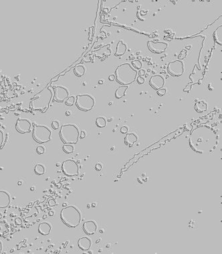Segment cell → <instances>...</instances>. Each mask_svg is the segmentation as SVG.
<instances>
[{
	"label": "cell",
	"mask_w": 222,
	"mask_h": 254,
	"mask_svg": "<svg viewBox=\"0 0 222 254\" xmlns=\"http://www.w3.org/2000/svg\"><path fill=\"white\" fill-rule=\"evenodd\" d=\"M34 172L38 175H42L46 172V167L42 164H37L34 167Z\"/></svg>",
	"instance_id": "cell-23"
},
{
	"label": "cell",
	"mask_w": 222,
	"mask_h": 254,
	"mask_svg": "<svg viewBox=\"0 0 222 254\" xmlns=\"http://www.w3.org/2000/svg\"><path fill=\"white\" fill-rule=\"evenodd\" d=\"M62 150L67 154L72 153L74 151V147L72 146L71 144H65L62 147Z\"/></svg>",
	"instance_id": "cell-26"
},
{
	"label": "cell",
	"mask_w": 222,
	"mask_h": 254,
	"mask_svg": "<svg viewBox=\"0 0 222 254\" xmlns=\"http://www.w3.org/2000/svg\"><path fill=\"white\" fill-rule=\"evenodd\" d=\"M48 204H49V205L50 206H55V205H56V201H55V200H54V199H50V200L49 201V202H48Z\"/></svg>",
	"instance_id": "cell-36"
},
{
	"label": "cell",
	"mask_w": 222,
	"mask_h": 254,
	"mask_svg": "<svg viewBox=\"0 0 222 254\" xmlns=\"http://www.w3.org/2000/svg\"><path fill=\"white\" fill-rule=\"evenodd\" d=\"M83 231L86 234L88 235H92L96 234L98 230V225L94 220H89L85 221L83 224Z\"/></svg>",
	"instance_id": "cell-13"
},
{
	"label": "cell",
	"mask_w": 222,
	"mask_h": 254,
	"mask_svg": "<svg viewBox=\"0 0 222 254\" xmlns=\"http://www.w3.org/2000/svg\"><path fill=\"white\" fill-rule=\"evenodd\" d=\"M126 49H127V46H126V44H124L123 41L120 40L119 43L117 44V50H116V53H115V56H121L124 55L126 51Z\"/></svg>",
	"instance_id": "cell-19"
},
{
	"label": "cell",
	"mask_w": 222,
	"mask_h": 254,
	"mask_svg": "<svg viewBox=\"0 0 222 254\" xmlns=\"http://www.w3.org/2000/svg\"><path fill=\"white\" fill-rule=\"evenodd\" d=\"M147 46L149 50L153 53L161 54L165 52L168 46V44L165 42H155V41H149Z\"/></svg>",
	"instance_id": "cell-12"
},
{
	"label": "cell",
	"mask_w": 222,
	"mask_h": 254,
	"mask_svg": "<svg viewBox=\"0 0 222 254\" xmlns=\"http://www.w3.org/2000/svg\"><path fill=\"white\" fill-rule=\"evenodd\" d=\"M62 171L65 175L68 177L78 176L79 174V166L76 160L68 158L63 161Z\"/></svg>",
	"instance_id": "cell-8"
},
{
	"label": "cell",
	"mask_w": 222,
	"mask_h": 254,
	"mask_svg": "<svg viewBox=\"0 0 222 254\" xmlns=\"http://www.w3.org/2000/svg\"><path fill=\"white\" fill-rule=\"evenodd\" d=\"M2 248H3V244H2V241H0V251H2Z\"/></svg>",
	"instance_id": "cell-43"
},
{
	"label": "cell",
	"mask_w": 222,
	"mask_h": 254,
	"mask_svg": "<svg viewBox=\"0 0 222 254\" xmlns=\"http://www.w3.org/2000/svg\"><path fill=\"white\" fill-rule=\"evenodd\" d=\"M36 152L39 154V155H42V154H44L45 152V149L44 147L42 146H39L37 147V149H36Z\"/></svg>",
	"instance_id": "cell-29"
},
{
	"label": "cell",
	"mask_w": 222,
	"mask_h": 254,
	"mask_svg": "<svg viewBox=\"0 0 222 254\" xmlns=\"http://www.w3.org/2000/svg\"><path fill=\"white\" fill-rule=\"evenodd\" d=\"M128 130V126H124L121 128V132L123 134L127 133Z\"/></svg>",
	"instance_id": "cell-32"
},
{
	"label": "cell",
	"mask_w": 222,
	"mask_h": 254,
	"mask_svg": "<svg viewBox=\"0 0 222 254\" xmlns=\"http://www.w3.org/2000/svg\"><path fill=\"white\" fill-rule=\"evenodd\" d=\"M15 223H16V225H22V223H23V221H22V219L21 218H20V217H17V218L15 219Z\"/></svg>",
	"instance_id": "cell-33"
},
{
	"label": "cell",
	"mask_w": 222,
	"mask_h": 254,
	"mask_svg": "<svg viewBox=\"0 0 222 254\" xmlns=\"http://www.w3.org/2000/svg\"><path fill=\"white\" fill-rule=\"evenodd\" d=\"M216 134L209 126H199L190 137V146L198 153H205L212 150L216 143Z\"/></svg>",
	"instance_id": "cell-1"
},
{
	"label": "cell",
	"mask_w": 222,
	"mask_h": 254,
	"mask_svg": "<svg viewBox=\"0 0 222 254\" xmlns=\"http://www.w3.org/2000/svg\"><path fill=\"white\" fill-rule=\"evenodd\" d=\"M0 137H1V139H0V144H1V147L2 148V144H3V133L2 132V130H0Z\"/></svg>",
	"instance_id": "cell-34"
},
{
	"label": "cell",
	"mask_w": 222,
	"mask_h": 254,
	"mask_svg": "<svg viewBox=\"0 0 222 254\" xmlns=\"http://www.w3.org/2000/svg\"><path fill=\"white\" fill-rule=\"evenodd\" d=\"M60 219L66 225L70 228H76L82 220L80 211L73 205L64 207L60 212Z\"/></svg>",
	"instance_id": "cell-3"
},
{
	"label": "cell",
	"mask_w": 222,
	"mask_h": 254,
	"mask_svg": "<svg viewBox=\"0 0 222 254\" xmlns=\"http://www.w3.org/2000/svg\"><path fill=\"white\" fill-rule=\"evenodd\" d=\"M138 140V137L135 133H128L124 138V142L128 146H133Z\"/></svg>",
	"instance_id": "cell-18"
},
{
	"label": "cell",
	"mask_w": 222,
	"mask_h": 254,
	"mask_svg": "<svg viewBox=\"0 0 222 254\" xmlns=\"http://www.w3.org/2000/svg\"><path fill=\"white\" fill-rule=\"evenodd\" d=\"M85 71H86L85 68L82 65L77 66L74 70V74H75V75L77 76H78V77L82 76L84 74Z\"/></svg>",
	"instance_id": "cell-24"
},
{
	"label": "cell",
	"mask_w": 222,
	"mask_h": 254,
	"mask_svg": "<svg viewBox=\"0 0 222 254\" xmlns=\"http://www.w3.org/2000/svg\"><path fill=\"white\" fill-rule=\"evenodd\" d=\"M54 98V90L52 87H47L42 91L37 93L31 99L29 104L32 110L40 111L41 112H46L50 104Z\"/></svg>",
	"instance_id": "cell-2"
},
{
	"label": "cell",
	"mask_w": 222,
	"mask_h": 254,
	"mask_svg": "<svg viewBox=\"0 0 222 254\" xmlns=\"http://www.w3.org/2000/svg\"><path fill=\"white\" fill-rule=\"evenodd\" d=\"M32 128V123L28 119H18L15 124V129L18 133L25 134L29 133Z\"/></svg>",
	"instance_id": "cell-11"
},
{
	"label": "cell",
	"mask_w": 222,
	"mask_h": 254,
	"mask_svg": "<svg viewBox=\"0 0 222 254\" xmlns=\"http://www.w3.org/2000/svg\"><path fill=\"white\" fill-rule=\"evenodd\" d=\"M103 80H100L99 82H98V84H103Z\"/></svg>",
	"instance_id": "cell-45"
},
{
	"label": "cell",
	"mask_w": 222,
	"mask_h": 254,
	"mask_svg": "<svg viewBox=\"0 0 222 254\" xmlns=\"http://www.w3.org/2000/svg\"><path fill=\"white\" fill-rule=\"evenodd\" d=\"M54 100L58 103H63L68 98L69 91L66 88L62 86H57L54 88Z\"/></svg>",
	"instance_id": "cell-10"
},
{
	"label": "cell",
	"mask_w": 222,
	"mask_h": 254,
	"mask_svg": "<svg viewBox=\"0 0 222 254\" xmlns=\"http://www.w3.org/2000/svg\"><path fill=\"white\" fill-rule=\"evenodd\" d=\"M195 109L199 113L205 112L207 109V104L203 100L198 101L195 104Z\"/></svg>",
	"instance_id": "cell-20"
},
{
	"label": "cell",
	"mask_w": 222,
	"mask_h": 254,
	"mask_svg": "<svg viewBox=\"0 0 222 254\" xmlns=\"http://www.w3.org/2000/svg\"><path fill=\"white\" fill-rule=\"evenodd\" d=\"M127 88H128L127 86H124V85H123L121 86V87L118 88V89L116 90V92H115V97H116L117 99L121 98L122 97H123L124 95H125L126 90H127Z\"/></svg>",
	"instance_id": "cell-21"
},
{
	"label": "cell",
	"mask_w": 222,
	"mask_h": 254,
	"mask_svg": "<svg viewBox=\"0 0 222 254\" xmlns=\"http://www.w3.org/2000/svg\"><path fill=\"white\" fill-rule=\"evenodd\" d=\"M169 74L173 76H180L184 73V64L180 60H177L170 62L167 67Z\"/></svg>",
	"instance_id": "cell-9"
},
{
	"label": "cell",
	"mask_w": 222,
	"mask_h": 254,
	"mask_svg": "<svg viewBox=\"0 0 222 254\" xmlns=\"http://www.w3.org/2000/svg\"><path fill=\"white\" fill-rule=\"evenodd\" d=\"M132 64L136 69H140L142 68V63L138 60H133L132 62Z\"/></svg>",
	"instance_id": "cell-28"
},
{
	"label": "cell",
	"mask_w": 222,
	"mask_h": 254,
	"mask_svg": "<svg viewBox=\"0 0 222 254\" xmlns=\"http://www.w3.org/2000/svg\"><path fill=\"white\" fill-rule=\"evenodd\" d=\"M76 106L82 111H90L94 108L95 100L90 94H78L76 100Z\"/></svg>",
	"instance_id": "cell-7"
},
{
	"label": "cell",
	"mask_w": 222,
	"mask_h": 254,
	"mask_svg": "<svg viewBox=\"0 0 222 254\" xmlns=\"http://www.w3.org/2000/svg\"><path fill=\"white\" fill-rule=\"evenodd\" d=\"M108 79H109V80L110 81H113L114 80V79H116V77H115V75H110L108 77Z\"/></svg>",
	"instance_id": "cell-41"
},
{
	"label": "cell",
	"mask_w": 222,
	"mask_h": 254,
	"mask_svg": "<svg viewBox=\"0 0 222 254\" xmlns=\"http://www.w3.org/2000/svg\"><path fill=\"white\" fill-rule=\"evenodd\" d=\"M137 79L138 83L139 84H143L145 82V79L143 78H142L141 76H139Z\"/></svg>",
	"instance_id": "cell-35"
},
{
	"label": "cell",
	"mask_w": 222,
	"mask_h": 254,
	"mask_svg": "<svg viewBox=\"0 0 222 254\" xmlns=\"http://www.w3.org/2000/svg\"><path fill=\"white\" fill-rule=\"evenodd\" d=\"M32 136L38 143H46L52 140V131L46 125L36 124L33 128Z\"/></svg>",
	"instance_id": "cell-6"
},
{
	"label": "cell",
	"mask_w": 222,
	"mask_h": 254,
	"mask_svg": "<svg viewBox=\"0 0 222 254\" xmlns=\"http://www.w3.org/2000/svg\"><path fill=\"white\" fill-rule=\"evenodd\" d=\"M139 74L140 76H145V71L144 70H140V71L139 72Z\"/></svg>",
	"instance_id": "cell-39"
},
{
	"label": "cell",
	"mask_w": 222,
	"mask_h": 254,
	"mask_svg": "<svg viewBox=\"0 0 222 254\" xmlns=\"http://www.w3.org/2000/svg\"><path fill=\"white\" fill-rule=\"evenodd\" d=\"M221 28L222 26H219V28H217L216 29V31H215L214 33V38L215 40H216V42L218 43L219 44L221 45L222 44V31H221Z\"/></svg>",
	"instance_id": "cell-22"
},
{
	"label": "cell",
	"mask_w": 222,
	"mask_h": 254,
	"mask_svg": "<svg viewBox=\"0 0 222 254\" xmlns=\"http://www.w3.org/2000/svg\"><path fill=\"white\" fill-rule=\"evenodd\" d=\"M185 50H183L182 52H181V54L179 56V59H183L185 57V56H186V52H184Z\"/></svg>",
	"instance_id": "cell-38"
},
{
	"label": "cell",
	"mask_w": 222,
	"mask_h": 254,
	"mask_svg": "<svg viewBox=\"0 0 222 254\" xmlns=\"http://www.w3.org/2000/svg\"><path fill=\"white\" fill-rule=\"evenodd\" d=\"M191 90V85L190 84H189L187 87V88H185V89H184V91L185 92V91H189V90Z\"/></svg>",
	"instance_id": "cell-42"
},
{
	"label": "cell",
	"mask_w": 222,
	"mask_h": 254,
	"mask_svg": "<svg viewBox=\"0 0 222 254\" xmlns=\"http://www.w3.org/2000/svg\"><path fill=\"white\" fill-rule=\"evenodd\" d=\"M80 135V129L75 124H65L60 128V139L65 144H76Z\"/></svg>",
	"instance_id": "cell-5"
},
{
	"label": "cell",
	"mask_w": 222,
	"mask_h": 254,
	"mask_svg": "<svg viewBox=\"0 0 222 254\" xmlns=\"http://www.w3.org/2000/svg\"><path fill=\"white\" fill-rule=\"evenodd\" d=\"M75 97L74 96H70V97H68V98L66 100V104L67 106H72L73 105V104H74V103H75Z\"/></svg>",
	"instance_id": "cell-27"
},
{
	"label": "cell",
	"mask_w": 222,
	"mask_h": 254,
	"mask_svg": "<svg viewBox=\"0 0 222 254\" xmlns=\"http://www.w3.org/2000/svg\"><path fill=\"white\" fill-rule=\"evenodd\" d=\"M137 71L128 63L119 65L115 70V77L118 82L124 86H128L137 78Z\"/></svg>",
	"instance_id": "cell-4"
},
{
	"label": "cell",
	"mask_w": 222,
	"mask_h": 254,
	"mask_svg": "<svg viewBox=\"0 0 222 254\" xmlns=\"http://www.w3.org/2000/svg\"><path fill=\"white\" fill-rule=\"evenodd\" d=\"M62 206H63V207H66V206H67V204H66V203H64V204H63V205H62Z\"/></svg>",
	"instance_id": "cell-46"
},
{
	"label": "cell",
	"mask_w": 222,
	"mask_h": 254,
	"mask_svg": "<svg viewBox=\"0 0 222 254\" xmlns=\"http://www.w3.org/2000/svg\"><path fill=\"white\" fill-rule=\"evenodd\" d=\"M149 84L155 90H159L164 87L165 79L161 75H154L151 77Z\"/></svg>",
	"instance_id": "cell-14"
},
{
	"label": "cell",
	"mask_w": 222,
	"mask_h": 254,
	"mask_svg": "<svg viewBox=\"0 0 222 254\" xmlns=\"http://www.w3.org/2000/svg\"><path fill=\"white\" fill-rule=\"evenodd\" d=\"M92 239L88 237H82L78 240V246L81 250L88 251L92 247Z\"/></svg>",
	"instance_id": "cell-15"
},
{
	"label": "cell",
	"mask_w": 222,
	"mask_h": 254,
	"mask_svg": "<svg viewBox=\"0 0 222 254\" xmlns=\"http://www.w3.org/2000/svg\"><path fill=\"white\" fill-rule=\"evenodd\" d=\"M95 169H96V171H101V170L102 169V165L101 164V163H97V164L95 165Z\"/></svg>",
	"instance_id": "cell-37"
},
{
	"label": "cell",
	"mask_w": 222,
	"mask_h": 254,
	"mask_svg": "<svg viewBox=\"0 0 222 254\" xmlns=\"http://www.w3.org/2000/svg\"><path fill=\"white\" fill-rule=\"evenodd\" d=\"M52 128L56 130V129H58L59 127H60V123H59V122L57 121H54L52 122Z\"/></svg>",
	"instance_id": "cell-31"
},
{
	"label": "cell",
	"mask_w": 222,
	"mask_h": 254,
	"mask_svg": "<svg viewBox=\"0 0 222 254\" xmlns=\"http://www.w3.org/2000/svg\"><path fill=\"white\" fill-rule=\"evenodd\" d=\"M54 214V211H50V214H49L50 215H53Z\"/></svg>",
	"instance_id": "cell-44"
},
{
	"label": "cell",
	"mask_w": 222,
	"mask_h": 254,
	"mask_svg": "<svg viewBox=\"0 0 222 254\" xmlns=\"http://www.w3.org/2000/svg\"><path fill=\"white\" fill-rule=\"evenodd\" d=\"M11 203L10 195L6 190L0 191V208L8 207Z\"/></svg>",
	"instance_id": "cell-17"
},
{
	"label": "cell",
	"mask_w": 222,
	"mask_h": 254,
	"mask_svg": "<svg viewBox=\"0 0 222 254\" xmlns=\"http://www.w3.org/2000/svg\"><path fill=\"white\" fill-rule=\"evenodd\" d=\"M96 124L99 128H103L106 125V120L103 117H98L96 120Z\"/></svg>",
	"instance_id": "cell-25"
},
{
	"label": "cell",
	"mask_w": 222,
	"mask_h": 254,
	"mask_svg": "<svg viewBox=\"0 0 222 254\" xmlns=\"http://www.w3.org/2000/svg\"><path fill=\"white\" fill-rule=\"evenodd\" d=\"M85 136H86V134L84 131H82V132L80 133V139H84V138L85 137Z\"/></svg>",
	"instance_id": "cell-40"
},
{
	"label": "cell",
	"mask_w": 222,
	"mask_h": 254,
	"mask_svg": "<svg viewBox=\"0 0 222 254\" xmlns=\"http://www.w3.org/2000/svg\"><path fill=\"white\" fill-rule=\"evenodd\" d=\"M166 92H167L166 88H161V89L157 90V94L159 95V96H163V95L166 94Z\"/></svg>",
	"instance_id": "cell-30"
},
{
	"label": "cell",
	"mask_w": 222,
	"mask_h": 254,
	"mask_svg": "<svg viewBox=\"0 0 222 254\" xmlns=\"http://www.w3.org/2000/svg\"><path fill=\"white\" fill-rule=\"evenodd\" d=\"M52 230V225L50 222L47 221L40 223L38 227V233L42 235H48L50 234Z\"/></svg>",
	"instance_id": "cell-16"
}]
</instances>
